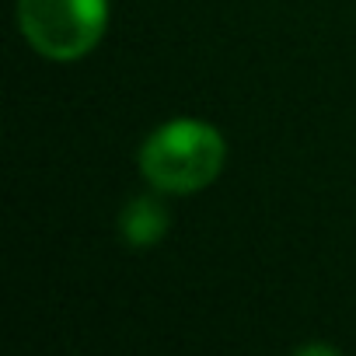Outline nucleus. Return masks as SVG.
<instances>
[{"label": "nucleus", "instance_id": "nucleus-1", "mask_svg": "<svg viewBox=\"0 0 356 356\" xmlns=\"http://www.w3.org/2000/svg\"><path fill=\"white\" fill-rule=\"evenodd\" d=\"M136 164L154 193L193 196V193L210 189L220 178L227 164V143L213 122L182 115V119L161 122L143 140Z\"/></svg>", "mask_w": 356, "mask_h": 356}, {"label": "nucleus", "instance_id": "nucleus-2", "mask_svg": "<svg viewBox=\"0 0 356 356\" xmlns=\"http://www.w3.org/2000/svg\"><path fill=\"white\" fill-rule=\"evenodd\" d=\"M25 42L53 63L84 60L108 29V0H18Z\"/></svg>", "mask_w": 356, "mask_h": 356}, {"label": "nucleus", "instance_id": "nucleus-3", "mask_svg": "<svg viewBox=\"0 0 356 356\" xmlns=\"http://www.w3.org/2000/svg\"><path fill=\"white\" fill-rule=\"evenodd\" d=\"M119 231L133 248H154L168 231V210L154 196H136L119 213Z\"/></svg>", "mask_w": 356, "mask_h": 356}]
</instances>
